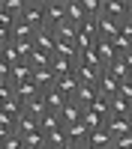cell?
Wrapping results in <instances>:
<instances>
[{"instance_id":"cell-6","label":"cell","mask_w":132,"mask_h":149,"mask_svg":"<svg viewBox=\"0 0 132 149\" xmlns=\"http://www.w3.org/2000/svg\"><path fill=\"white\" fill-rule=\"evenodd\" d=\"M36 51H45V54H51L54 57V51H57V36H54V30H48V27H42L39 33H36Z\"/></svg>"},{"instance_id":"cell-12","label":"cell","mask_w":132,"mask_h":149,"mask_svg":"<svg viewBox=\"0 0 132 149\" xmlns=\"http://www.w3.org/2000/svg\"><path fill=\"white\" fill-rule=\"evenodd\" d=\"M84 119V110L75 104V102H69L63 110H60V122H63V128H69V125H75V122H81Z\"/></svg>"},{"instance_id":"cell-3","label":"cell","mask_w":132,"mask_h":149,"mask_svg":"<svg viewBox=\"0 0 132 149\" xmlns=\"http://www.w3.org/2000/svg\"><path fill=\"white\" fill-rule=\"evenodd\" d=\"M108 134H111L114 140H120V137H126V134H132V119L129 116H108Z\"/></svg>"},{"instance_id":"cell-21","label":"cell","mask_w":132,"mask_h":149,"mask_svg":"<svg viewBox=\"0 0 132 149\" xmlns=\"http://www.w3.org/2000/svg\"><path fill=\"white\" fill-rule=\"evenodd\" d=\"M84 125H87L90 131H99V128H105V125H108V119H105V116H99L96 110H84Z\"/></svg>"},{"instance_id":"cell-29","label":"cell","mask_w":132,"mask_h":149,"mask_svg":"<svg viewBox=\"0 0 132 149\" xmlns=\"http://www.w3.org/2000/svg\"><path fill=\"white\" fill-rule=\"evenodd\" d=\"M111 149H117V146H111Z\"/></svg>"},{"instance_id":"cell-8","label":"cell","mask_w":132,"mask_h":149,"mask_svg":"<svg viewBox=\"0 0 132 149\" xmlns=\"http://www.w3.org/2000/svg\"><path fill=\"white\" fill-rule=\"evenodd\" d=\"M96 54H99L102 66H111V63H117V60H120L117 45H114V42H108V39H99V42H96Z\"/></svg>"},{"instance_id":"cell-13","label":"cell","mask_w":132,"mask_h":149,"mask_svg":"<svg viewBox=\"0 0 132 149\" xmlns=\"http://www.w3.org/2000/svg\"><path fill=\"white\" fill-rule=\"evenodd\" d=\"M66 134H69V143H72V146H81V143H87V140H90V128L84 125V119L75 122V125H69Z\"/></svg>"},{"instance_id":"cell-23","label":"cell","mask_w":132,"mask_h":149,"mask_svg":"<svg viewBox=\"0 0 132 149\" xmlns=\"http://www.w3.org/2000/svg\"><path fill=\"white\" fill-rule=\"evenodd\" d=\"M78 63H87V66H96V69H105L102 60H99V54H96V48H90V51H81V54H78Z\"/></svg>"},{"instance_id":"cell-19","label":"cell","mask_w":132,"mask_h":149,"mask_svg":"<svg viewBox=\"0 0 132 149\" xmlns=\"http://www.w3.org/2000/svg\"><path fill=\"white\" fill-rule=\"evenodd\" d=\"M0 63H6V66H18V63H24V60L18 57V51L12 48V42L0 45Z\"/></svg>"},{"instance_id":"cell-28","label":"cell","mask_w":132,"mask_h":149,"mask_svg":"<svg viewBox=\"0 0 132 149\" xmlns=\"http://www.w3.org/2000/svg\"><path fill=\"white\" fill-rule=\"evenodd\" d=\"M129 119H132V113H129Z\"/></svg>"},{"instance_id":"cell-1","label":"cell","mask_w":132,"mask_h":149,"mask_svg":"<svg viewBox=\"0 0 132 149\" xmlns=\"http://www.w3.org/2000/svg\"><path fill=\"white\" fill-rule=\"evenodd\" d=\"M42 9H45V27L48 30L66 24V0H42Z\"/></svg>"},{"instance_id":"cell-16","label":"cell","mask_w":132,"mask_h":149,"mask_svg":"<svg viewBox=\"0 0 132 149\" xmlns=\"http://www.w3.org/2000/svg\"><path fill=\"white\" fill-rule=\"evenodd\" d=\"M36 33H39V30H36V27H30V24L27 21H15V27H12V39H15V42H21V39H36Z\"/></svg>"},{"instance_id":"cell-25","label":"cell","mask_w":132,"mask_h":149,"mask_svg":"<svg viewBox=\"0 0 132 149\" xmlns=\"http://www.w3.org/2000/svg\"><path fill=\"white\" fill-rule=\"evenodd\" d=\"M126 21H132V0H126Z\"/></svg>"},{"instance_id":"cell-24","label":"cell","mask_w":132,"mask_h":149,"mask_svg":"<svg viewBox=\"0 0 132 149\" xmlns=\"http://www.w3.org/2000/svg\"><path fill=\"white\" fill-rule=\"evenodd\" d=\"M0 149H24V137L15 131V134H6V137H0Z\"/></svg>"},{"instance_id":"cell-11","label":"cell","mask_w":132,"mask_h":149,"mask_svg":"<svg viewBox=\"0 0 132 149\" xmlns=\"http://www.w3.org/2000/svg\"><path fill=\"white\" fill-rule=\"evenodd\" d=\"M39 95H42V93L36 90V84H33V81H30V84H15V98H18L24 107H27L30 102H36Z\"/></svg>"},{"instance_id":"cell-7","label":"cell","mask_w":132,"mask_h":149,"mask_svg":"<svg viewBox=\"0 0 132 149\" xmlns=\"http://www.w3.org/2000/svg\"><path fill=\"white\" fill-rule=\"evenodd\" d=\"M96 98H99V90H96V86H87V84H81V90L75 93V98H72V102H75L81 110H90V107L96 104Z\"/></svg>"},{"instance_id":"cell-17","label":"cell","mask_w":132,"mask_h":149,"mask_svg":"<svg viewBox=\"0 0 132 149\" xmlns=\"http://www.w3.org/2000/svg\"><path fill=\"white\" fill-rule=\"evenodd\" d=\"M108 107H111V116H129L132 113V102L123 95H114L111 102H108Z\"/></svg>"},{"instance_id":"cell-22","label":"cell","mask_w":132,"mask_h":149,"mask_svg":"<svg viewBox=\"0 0 132 149\" xmlns=\"http://www.w3.org/2000/svg\"><path fill=\"white\" fill-rule=\"evenodd\" d=\"M51 63H54V57L45 54V51H36V54L30 57V66H33V69H51Z\"/></svg>"},{"instance_id":"cell-26","label":"cell","mask_w":132,"mask_h":149,"mask_svg":"<svg viewBox=\"0 0 132 149\" xmlns=\"http://www.w3.org/2000/svg\"><path fill=\"white\" fill-rule=\"evenodd\" d=\"M120 60H123V63L129 66V72H132V54H126V57H120Z\"/></svg>"},{"instance_id":"cell-20","label":"cell","mask_w":132,"mask_h":149,"mask_svg":"<svg viewBox=\"0 0 132 149\" xmlns=\"http://www.w3.org/2000/svg\"><path fill=\"white\" fill-rule=\"evenodd\" d=\"M39 128H42L45 134H51V131H60V128H63V122H60V113H45V116L39 119Z\"/></svg>"},{"instance_id":"cell-15","label":"cell","mask_w":132,"mask_h":149,"mask_svg":"<svg viewBox=\"0 0 132 149\" xmlns=\"http://www.w3.org/2000/svg\"><path fill=\"white\" fill-rule=\"evenodd\" d=\"M105 72L111 74V78H114L117 84H126V81H132V72H129V66L123 63V60H117V63H111V66H105Z\"/></svg>"},{"instance_id":"cell-2","label":"cell","mask_w":132,"mask_h":149,"mask_svg":"<svg viewBox=\"0 0 132 149\" xmlns=\"http://www.w3.org/2000/svg\"><path fill=\"white\" fill-rule=\"evenodd\" d=\"M21 21H27L30 27L42 30V27H45V9H42V0H30V3H27V12L21 15Z\"/></svg>"},{"instance_id":"cell-10","label":"cell","mask_w":132,"mask_h":149,"mask_svg":"<svg viewBox=\"0 0 132 149\" xmlns=\"http://www.w3.org/2000/svg\"><path fill=\"white\" fill-rule=\"evenodd\" d=\"M66 21L75 24V27H81L84 21H90L87 12H84V3H81V0H66Z\"/></svg>"},{"instance_id":"cell-27","label":"cell","mask_w":132,"mask_h":149,"mask_svg":"<svg viewBox=\"0 0 132 149\" xmlns=\"http://www.w3.org/2000/svg\"><path fill=\"white\" fill-rule=\"evenodd\" d=\"M75 149H96L93 143H81V146H75Z\"/></svg>"},{"instance_id":"cell-9","label":"cell","mask_w":132,"mask_h":149,"mask_svg":"<svg viewBox=\"0 0 132 149\" xmlns=\"http://www.w3.org/2000/svg\"><path fill=\"white\" fill-rule=\"evenodd\" d=\"M42 102H45V107L51 110V113H60V110H63V107L69 104V98H66V95H63V93H60L57 86H54V90L42 93Z\"/></svg>"},{"instance_id":"cell-5","label":"cell","mask_w":132,"mask_h":149,"mask_svg":"<svg viewBox=\"0 0 132 149\" xmlns=\"http://www.w3.org/2000/svg\"><path fill=\"white\" fill-rule=\"evenodd\" d=\"M102 72H105V69H96V66H87V63H78V66H75V78H78L81 84H87V86H96V84H99V78H102Z\"/></svg>"},{"instance_id":"cell-4","label":"cell","mask_w":132,"mask_h":149,"mask_svg":"<svg viewBox=\"0 0 132 149\" xmlns=\"http://www.w3.org/2000/svg\"><path fill=\"white\" fill-rule=\"evenodd\" d=\"M33 84H36V90H39V93L54 90V86H57V74H54V69H33Z\"/></svg>"},{"instance_id":"cell-18","label":"cell","mask_w":132,"mask_h":149,"mask_svg":"<svg viewBox=\"0 0 132 149\" xmlns=\"http://www.w3.org/2000/svg\"><path fill=\"white\" fill-rule=\"evenodd\" d=\"M87 143H93L96 149H111L114 146V137L108 134V128H99V131H90V140Z\"/></svg>"},{"instance_id":"cell-14","label":"cell","mask_w":132,"mask_h":149,"mask_svg":"<svg viewBox=\"0 0 132 149\" xmlns=\"http://www.w3.org/2000/svg\"><path fill=\"white\" fill-rule=\"evenodd\" d=\"M105 15L108 18H114V21H120V24H123L126 21V0H105Z\"/></svg>"}]
</instances>
